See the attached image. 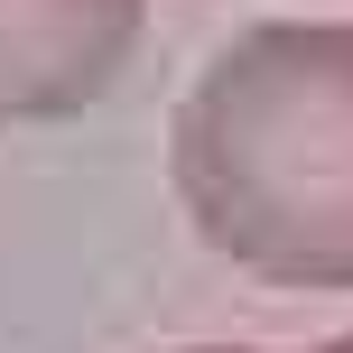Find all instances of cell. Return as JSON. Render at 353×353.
Here are the masks:
<instances>
[{
    "label": "cell",
    "instance_id": "2",
    "mask_svg": "<svg viewBox=\"0 0 353 353\" xmlns=\"http://www.w3.org/2000/svg\"><path fill=\"white\" fill-rule=\"evenodd\" d=\"M130 28L140 0H0V112L103 93Z\"/></svg>",
    "mask_w": 353,
    "mask_h": 353
},
{
    "label": "cell",
    "instance_id": "1",
    "mask_svg": "<svg viewBox=\"0 0 353 353\" xmlns=\"http://www.w3.org/2000/svg\"><path fill=\"white\" fill-rule=\"evenodd\" d=\"M214 242L288 279H353V19L242 28L176 121Z\"/></svg>",
    "mask_w": 353,
    "mask_h": 353
}]
</instances>
